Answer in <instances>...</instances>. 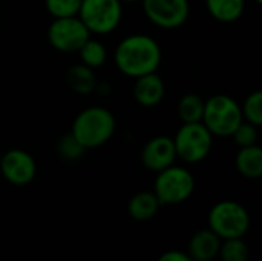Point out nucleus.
I'll return each mask as SVG.
<instances>
[{"label": "nucleus", "mask_w": 262, "mask_h": 261, "mask_svg": "<svg viewBox=\"0 0 262 261\" xmlns=\"http://www.w3.org/2000/svg\"><path fill=\"white\" fill-rule=\"evenodd\" d=\"M114 57L121 74L137 78L157 72L163 60V51L154 37L147 34H132L117 45Z\"/></svg>", "instance_id": "obj_1"}, {"label": "nucleus", "mask_w": 262, "mask_h": 261, "mask_svg": "<svg viewBox=\"0 0 262 261\" xmlns=\"http://www.w3.org/2000/svg\"><path fill=\"white\" fill-rule=\"evenodd\" d=\"M114 114L103 106H89L74 118L71 134L88 151L106 145L115 134Z\"/></svg>", "instance_id": "obj_2"}, {"label": "nucleus", "mask_w": 262, "mask_h": 261, "mask_svg": "<svg viewBox=\"0 0 262 261\" xmlns=\"http://www.w3.org/2000/svg\"><path fill=\"white\" fill-rule=\"evenodd\" d=\"M243 120L241 105L233 97L216 94L204 100L201 122L213 137H230Z\"/></svg>", "instance_id": "obj_3"}, {"label": "nucleus", "mask_w": 262, "mask_h": 261, "mask_svg": "<svg viewBox=\"0 0 262 261\" xmlns=\"http://www.w3.org/2000/svg\"><path fill=\"white\" fill-rule=\"evenodd\" d=\"M172 140L175 145L177 158L189 165L203 162L210 154L213 146V135L203 125V122L183 123Z\"/></svg>", "instance_id": "obj_4"}, {"label": "nucleus", "mask_w": 262, "mask_h": 261, "mask_svg": "<svg viewBox=\"0 0 262 261\" xmlns=\"http://www.w3.org/2000/svg\"><path fill=\"white\" fill-rule=\"evenodd\" d=\"M77 15L91 34L107 35L123 18V3L120 0H81Z\"/></svg>", "instance_id": "obj_5"}, {"label": "nucleus", "mask_w": 262, "mask_h": 261, "mask_svg": "<svg viewBox=\"0 0 262 261\" xmlns=\"http://www.w3.org/2000/svg\"><path fill=\"white\" fill-rule=\"evenodd\" d=\"M250 226L247 209L233 200L216 203L209 212V229L220 238H241Z\"/></svg>", "instance_id": "obj_6"}, {"label": "nucleus", "mask_w": 262, "mask_h": 261, "mask_svg": "<svg viewBox=\"0 0 262 261\" xmlns=\"http://www.w3.org/2000/svg\"><path fill=\"white\" fill-rule=\"evenodd\" d=\"M154 194L160 205H178L190 198L195 191V178L189 169L175 163L157 172Z\"/></svg>", "instance_id": "obj_7"}, {"label": "nucleus", "mask_w": 262, "mask_h": 261, "mask_svg": "<svg viewBox=\"0 0 262 261\" xmlns=\"http://www.w3.org/2000/svg\"><path fill=\"white\" fill-rule=\"evenodd\" d=\"M89 37L91 32L78 15L54 18L48 26V42L54 49L64 54L77 52Z\"/></svg>", "instance_id": "obj_8"}, {"label": "nucleus", "mask_w": 262, "mask_h": 261, "mask_svg": "<svg viewBox=\"0 0 262 261\" xmlns=\"http://www.w3.org/2000/svg\"><path fill=\"white\" fill-rule=\"evenodd\" d=\"M150 23L161 29L181 28L190 15L189 0H141Z\"/></svg>", "instance_id": "obj_9"}, {"label": "nucleus", "mask_w": 262, "mask_h": 261, "mask_svg": "<svg viewBox=\"0 0 262 261\" xmlns=\"http://www.w3.org/2000/svg\"><path fill=\"white\" fill-rule=\"evenodd\" d=\"M0 172L11 185L25 186L34 180L37 174V165L34 157L28 151L14 148L6 151L5 154L2 152Z\"/></svg>", "instance_id": "obj_10"}, {"label": "nucleus", "mask_w": 262, "mask_h": 261, "mask_svg": "<svg viewBox=\"0 0 262 261\" xmlns=\"http://www.w3.org/2000/svg\"><path fill=\"white\" fill-rule=\"evenodd\" d=\"M141 162L146 169L160 172L177 162V151L172 137L157 135L150 138L141 151Z\"/></svg>", "instance_id": "obj_11"}, {"label": "nucleus", "mask_w": 262, "mask_h": 261, "mask_svg": "<svg viewBox=\"0 0 262 261\" xmlns=\"http://www.w3.org/2000/svg\"><path fill=\"white\" fill-rule=\"evenodd\" d=\"M166 94V85L157 72H150L135 78L134 98L143 108L158 106Z\"/></svg>", "instance_id": "obj_12"}, {"label": "nucleus", "mask_w": 262, "mask_h": 261, "mask_svg": "<svg viewBox=\"0 0 262 261\" xmlns=\"http://www.w3.org/2000/svg\"><path fill=\"white\" fill-rule=\"evenodd\" d=\"M221 238L210 229L198 231L189 243V257L193 261H212L220 252Z\"/></svg>", "instance_id": "obj_13"}, {"label": "nucleus", "mask_w": 262, "mask_h": 261, "mask_svg": "<svg viewBox=\"0 0 262 261\" xmlns=\"http://www.w3.org/2000/svg\"><path fill=\"white\" fill-rule=\"evenodd\" d=\"M236 169L246 178H259L262 175V149L259 145L239 148L236 154Z\"/></svg>", "instance_id": "obj_14"}, {"label": "nucleus", "mask_w": 262, "mask_h": 261, "mask_svg": "<svg viewBox=\"0 0 262 261\" xmlns=\"http://www.w3.org/2000/svg\"><path fill=\"white\" fill-rule=\"evenodd\" d=\"M207 12L220 23L239 20L246 9V0H206Z\"/></svg>", "instance_id": "obj_15"}, {"label": "nucleus", "mask_w": 262, "mask_h": 261, "mask_svg": "<svg viewBox=\"0 0 262 261\" xmlns=\"http://www.w3.org/2000/svg\"><path fill=\"white\" fill-rule=\"evenodd\" d=\"M160 202L157 198V195L154 192L149 191H143L135 194L129 203H127V211L129 215L137 220V222H147L152 217H155V214L160 209Z\"/></svg>", "instance_id": "obj_16"}, {"label": "nucleus", "mask_w": 262, "mask_h": 261, "mask_svg": "<svg viewBox=\"0 0 262 261\" xmlns=\"http://www.w3.org/2000/svg\"><path fill=\"white\" fill-rule=\"evenodd\" d=\"M66 82L69 85V88L81 95H88L91 92L95 91L97 86V78L94 74V69L84 66L83 63L74 65L69 68L68 74H66Z\"/></svg>", "instance_id": "obj_17"}, {"label": "nucleus", "mask_w": 262, "mask_h": 261, "mask_svg": "<svg viewBox=\"0 0 262 261\" xmlns=\"http://www.w3.org/2000/svg\"><path fill=\"white\" fill-rule=\"evenodd\" d=\"M178 117L183 123H196L201 122L203 112H204V98H201L198 94L189 92L183 95L177 106Z\"/></svg>", "instance_id": "obj_18"}, {"label": "nucleus", "mask_w": 262, "mask_h": 261, "mask_svg": "<svg viewBox=\"0 0 262 261\" xmlns=\"http://www.w3.org/2000/svg\"><path fill=\"white\" fill-rule=\"evenodd\" d=\"M80 54V60L84 66L91 68V69H97L101 68L106 60H107V49L106 46L95 38H88L83 46L77 51Z\"/></svg>", "instance_id": "obj_19"}, {"label": "nucleus", "mask_w": 262, "mask_h": 261, "mask_svg": "<svg viewBox=\"0 0 262 261\" xmlns=\"http://www.w3.org/2000/svg\"><path fill=\"white\" fill-rule=\"evenodd\" d=\"M241 112H243V118L244 122H249L255 126H261L262 125V92L261 91H255L252 94H249L244 100V103L241 105Z\"/></svg>", "instance_id": "obj_20"}, {"label": "nucleus", "mask_w": 262, "mask_h": 261, "mask_svg": "<svg viewBox=\"0 0 262 261\" xmlns=\"http://www.w3.org/2000/svg\"><path fill=\"white\" fill-rule=\"evenodd\" d=\"M218 255L223 261H249L250 252L241 238H229L220 246Z\"/></svg>", "instance_id": "obj_21"}, {"label": "nucleus", "mask_w": 262, "mask_h": 261, "mask_svg": "<svg viewBox=\"0 0 262 261\" xmlns=\"http://www.w3.org/2000/svg\"><path fill=\"white\" fill-rule=\"evenodd\" d=\"M45 6L52 18L74 17L80 11L81 0H45Z\"/></svg>", "instance_id": "obj_22"}, {"label": "nucleus", "mask_w": 262, "mask_h": 261, "mask_svg": "<svg viewBox=\"0 0 262 261\" xmlns=\"http://www.w3.org/2000/svg\"><path fill=\"white\" fill-rule=\"evenodd\" d=\"M233 138V142L239 146V148H246V146H252V145H258V126L244 122L233 131V134L230 135Z\"/></svg>", "instance_id": "obj_23"}, {"label": "nucleus", "mask_w": 262, "mask_h": 261, "mask_svg": "<svg viewBox=\"0 0 262 261\" xmlns=\"http://www.w3.org/2000/svg\"><path fill=\"white\" fill-rule=\"evenodd\" d=\"M84 148L72 137V134H66L60 138L58 142V154L63 160L68 162H75L84 154Z\"/></svg>", "instance_id": "obj_24"}, {"label": "nucleus", "mask_w": 262, "mask_h": 261, "mask_svg": "<svg viewBox=\"0 0 262 261\" xmlns=\"http://www.w3.org/2000/svg\"><path fill=\"white\" fill-rule=\"evenodd\" d=\"M158 261H193L189 254H184V252H180V251H169V252H164Z\"/></svg>", "instance_id": "obj_25"}, {"label": "nucleus", "mask_w": 262, "mask_h": 261, "mask_svg": "<svg viewBox=\"0 0 262 261\" xmlns=\"http://www.w3.org/2000/svg\"><path fill=\"white\" fill-rule=\"evenodd\" d=\"M121 3H137V2H141V0H120Z\"/></svg>", "instance_id": "obj_26"}, {"label": "nucleus", "mask_w": 262, "mask_h": 261, "mask_svg": "<svg viewBox=\"0 0 262 261\" xmlns=\"http://www.w3.org/2000/svg\"><path fill=\"white\" fill-rule=\"evenodd\" d=\"M255 2H256L258 5H261V3H262V0H255Z\"/></svg>", "instance_id": "obj_27"}, {"label": "nucleus", "mask_w": 262, "mask_h": 261, "mask_svg": "<svg viewBox=\"0 0 262 261\" xmlns=\"http://www.w3.org/2000/svg\"><path fill=\"white\" fill-rule=\"evenodd\" d=\"M0 158H2V151H0Z\"/></svg>", "instance_id": "obj_28"}]
</instances>
